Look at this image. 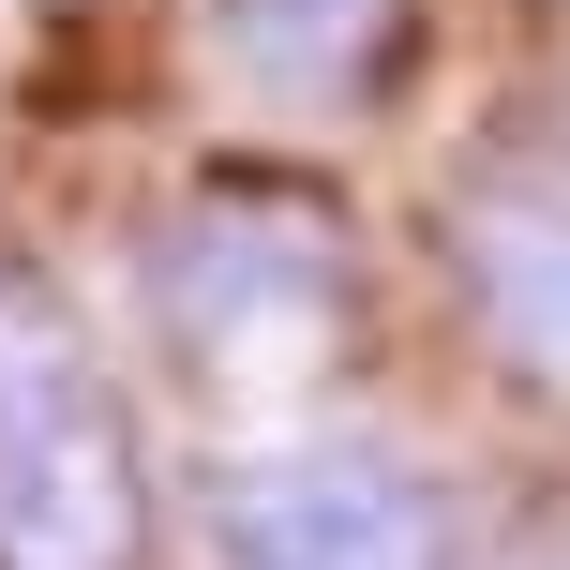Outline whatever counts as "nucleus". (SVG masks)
I'll list each match as a JSON object with an SVG mask.
<instances>
[{
	"instance_id": "obj_1",
	"label": "nucleus",
	"mask_w": 570,
	"mask_h": 570,
	"mask_svg": "<svg viewBox=\"0 0 570 570\" xmlns=\"http://www.w3.org/2000/svg\"><path fill=\"white\" fill-rule=\"evenodd\" d=\"M136 301H150V345L196 391H301V375H331L345 315H361V240L315 180L210 166L150 210Z\"/></svg>"
},
{
	"instance_id": "obj_2",
	"label": "nucleus",
	"mask_w": 570,
	"mask_h": 570,
	"mask_svg": "<svg viewBox=\"0 0 570 570\" xmlns=\"http://www.w3.org/2000/svg\"><path fill=\"white\" fill-rule=\"evenodd\" d=\"M136 405L46 285H0V570H150Z\"/></svg>"
},
{
	"instance_id": "obj_3",
	"label": "nucleus",
	"mask_w": 570,
	"mask_h": 570,
	"mask_svg": "<svg viewBox=\"0 0 570 570\" xmlns=\"http://www.w3.org/2000/svg\"><path fill=\"white\" fill-rule=\"evenodd\" d=\"M210 570H465V511L391 435H271L210 465Z\"/></svg>"
},
{
	"instance_id": "obj_4",
	"label": "nucleus",
	"mask_w": 570,
	"mask_h": 570,
	"mask_svg": "<svg viewBox=\"0 0 570 570\" xmlns=\"http://www.w3.org/2000/svg\"><path fill=\"white\" fill-rule=\"evenodd\" d=\"M435 271L495 391L570 405V180H465L435 210Z\"/></svg>"
},
{
	"instance_id": "obj_5",
	"label": "nucleus",
	"mask_w": 570,
	"mask_h": 570,
	"mask_svg": "<svg viewBox=\"0 0 570 570\" xmlns=\"http://www.w3.org/2000/svg\"><path fill=\"white\" fill-rule=\"evenodd\" d=\"M196 60L256 106L375 120L421 76V0H196Z\"/></svg>"
}]
</instances>
